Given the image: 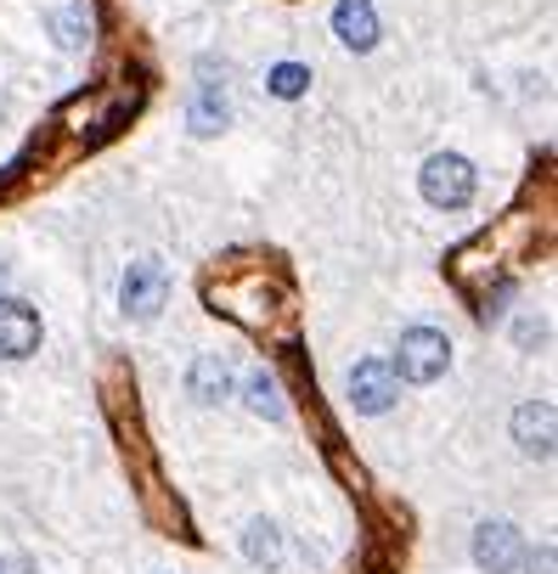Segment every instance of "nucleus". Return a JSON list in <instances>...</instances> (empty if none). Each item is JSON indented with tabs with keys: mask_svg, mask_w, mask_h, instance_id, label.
Returning a JSON list of instances; mask_svg holds the SVG:
<instances>
[{
	"mask_svg": "<svg viewBox=\"0 0 558 574\" xmlns=\"http://www.w3.org/2000/svg\"><path fill=\"white\" fill-rule=\"evenodd\" d=\"M209 310L232 316L248 332H271V310H293L282 288H266V265H232L220 282H204Z\"/></svg>",
	"mask_w": 558,
	"mask_h": 574,
	"instance_id": "obj_1",
	"label": "nucleus"
},
{
	"mask_svg": "<svg viewBox=\"0 0 558 574\" xmlns=\"http://www.w3.org/2000/svg\"><path fill=\"white\" fill-rule=\"evenodd\" d=\"M423 197H429L435 209H463L474 197V163L457 158V152H435L423 163Z\"/></svg>",
	"mask_w": 558,
	"mask_h": 574,
	"instance_id": "obj_2",
	"label": "nucleus"
},
{
	"mask_svg": "<svg viewBox=\"0 0 558 574\" xmlns=\"http://www.w3.org/2000/svg\"><path fill=\"white\" fill-rule=\"evenodd\" d=\"M401 378L407 383H435L440 371L451 366V344H446V332H435V327H412V332H401Z\"/></svg>",
	"mask_w": 558,
	"mask_h": 574,
	"instance_id": "obj_3",
	"label": "nucleus"
},
{
	"mask_svg": "<svg viewBox=\"0 0 558 574\" xmlns=\"http://www.w3.org/2000/svg\"><path fill=\"white\" fill-rule=\"evenodd\" d=\"M163 298H170V277H163V265L158 259L130 265V277H124V316L130 321H153L163 310Z\"/></svg>",
	"mask_w": 558,
	"mask_h": 574,
	"instance_id": "obj_4",
	"label": "nucleus"
},
{
	"mask_svg": "<svg viewBox=\"0 0 558 574\" xmlns=\"http://www.w3.org/2000/svg\"><path fill=\"white\" fill-rule=\"evenodd\" d=\"M396 394H401L396 366H384V361H361V366L350 371V405H355V412L378 417V412H389V405H396Z\"/></svg>",
	"mask_w": 558,
	"mask_h": 574,
	"instance_id": "obj_5",
	"label": "nucleus"
},
{
	"mask_svg": "<svg viewBox=\"0 0 558 574\" xmlns=\"http://www.w3.org/2000/svg\"><path fill=\"white\" fill-rule=\"evenodd\" d=\"M519 558H524V547H519V529L513 524H480L474 529V563L485 574H513Z\"/></svg>",
	"mask_w": 558,
	"mask_h": 574,
	"instance_id": "obj_6",
	"label": "nucleus"
},
{
	"mask_svg": "<svg viewBox=\"0 0 558 574\" xmlns=\"http://www.w3.org/2000/svg\"><path fill=\"white\" fill-rule=\"evenodd\" d=\"M40 350V316L17 298H0V355L7 361H23Z\"/></svg>",
	"mask_w": 558,
	"mask_h": 574,
	"instance_id": "obj_7",
	"label": "nucleus"
},
{
	"mask_svg": "<svg viewBox=\"0 0 558 574\" xmlns=\"http://www.w3.org/2000/svg\"><path fill=\"white\" fill-rule=\"evenodd\" d=\"M192 130L198 135H215L226 130V119H232V101H226V80H215V68L204 62V80H198V96H192V108H186Z\"/></svg>",
	"mask_w": 558,
	"mask_h": 574,
	"instance_id": "obj_8",
	"label": "nucleus"
},
{
	"mask_svg": "<svg viewBox=\"0 0 558 574\" xmlns=\"http://www.w3.org/2000/svg\"><path fill=\"white\" fill-rule=\"evenodd\" d=\"M513 439L524 456H553V405L547 400H524L513 412Z\"/></svg>",
	"mask_w": 558,
	"mask_h": 574,
	"instance_id": "obj_9",
	"label": "nucleus"
},
{
	"mask_svg": "<svg viewBox=\"0 0 558 574\" xmlns=\"http://www.w3.org/2000/svg\"><path fill=\"white\" fill-rule=\"evenodd\" d=\"M333 28L350 51H373L378 46V17H373V0H339L333 7Z\"/></svg>",
	"mask_w": 558,
	"mask_h": 574,
	"instance_id": "obj_10",
	"label": "nucleus"
},
{
	"mask_svg": "<svg viewBox=\"0 0 558 574\" xmlns=\"http://www.w3.org/2000/svg\"><path fill=\"white\" fill-rule=\"evenodd\" d=\"M186 389H192V400L215 405V400H226V394H232V366H226L220 355H198V361H192V378H186Z\"/></svg>",
	"mask_w": 558,
	"mask_h": 574,
	"instance_id": "obj_11",
	"label": "nucleus"
},
{
	"mask_svg": "<svg viewBox=\"0 0 558 574\" xmlns=\"http://www.w3.org/2000/svg\"><path fill=\"white\" fill-rule=\"evenodd\" d=\"M282 389H277V378H266V371H254L248 378V412H259V417H282V400H277Z\"/></svg>",
	"mask_w": 558,
	"mask_h": 574,
	"instance_id": "obj_12",
	"label": "nucleus"
},
{
	"mask_svg": "<svg viewBox=\"0 0 558 574\" xmlns=\"http://www.w3.org/2000/svg\"><path fill=\"white\" fill-rule=\"evenodd\" d=\"M266 85H271V96H288V101H293V96H305V85H311V68H300V62H277Z\"/></svg>",
	"mask_w": 558,
	"mask_h": 574,
	"instance_id": "obj_13",
	"label": "nucleus"
},
{
	"mask_svg": "<svg viewBox=\"0 0 558 574\" xmlns=\"http://www.w3.org/2000/svg\"><path fill=\"white\" fill-rule=\"evenodd\" d=\"M243 547H248V558H254V563H277V558H282V540H277V529H271V524H248Z\"/></svg>",
	"mask_w": 558,
	"mask_h": 574,
	"instance_id": "obj_14",
	"label": "nucleus"
},
{
	"mask_svg": "<svg viewBox=\"0 0 558 574\" xmlns=\"http://www.w3.org/2000/svg\"><path fill=\"white\" fill-rule=\"evenodd\" d=\"M57 40H62V46H85V40H90V17H85L80 7L57 12Z\"/></svg>",
	"mask_w": 558,
	"mask_h": 574,
	"instance_id": "obj_15",
	"label": "nucleus"
},
{
	"mask_svg": "<svg viewBox=\"0 0 558 574\" xmlns=\"http://www.w3.org/2000/svg\"><path fill=\"white\" fill-rule=\"evenodd\" d=\"M531 574H553V547H542V552L531 558Z\"/></svg>",
	"mask_w": 558,
	"mask_h": 574,
	"instance_id": "obj_16",
	"label": "nucleus"
},
{
	"mask_svg": "<svg viewBox=\"0 0 558 574\" xmlns=\"http://www.w3.org/2000/svg\"><path fill=\"white\" fill-rule=\"evenodd\" d=\"M0 574H28V563L23 558H7V563H0Z\"/></svg>",
	"mask_w": 558,
	"mask_h": 574,
	"instance_id": "obj_17",
	"label": "nucleus"
},
{
	"mask_svg": "<svg viewBox=\"0 0 558 574\" xmlns=\"http://www.w3.org/2000/svg\"><path fill=\"white\" fill-rule=\"evenodd\" d=\"M0 277H7V265H0Z\"/></svg>",
	"mask_w": 558,
	"mask_h": 574,
	"instance_id": "obj_18",
	"label": "nucleus"
}]
</instances>
